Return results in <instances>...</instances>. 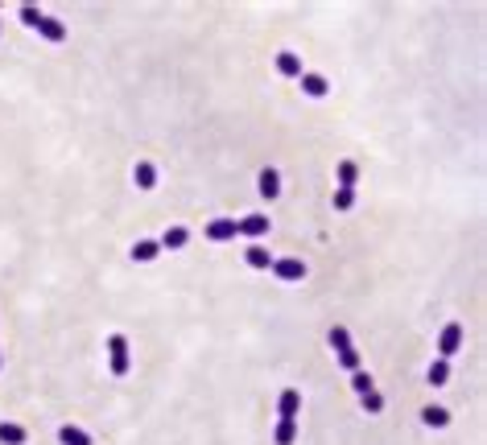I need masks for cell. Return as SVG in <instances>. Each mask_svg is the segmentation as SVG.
I'll use <instances>...</instances> for the list:
<instances>
[{"label":"cell","mask_w":487,"mask_h":445,"mask_svg":"<svg viewBox=\"0 0 487 445\" xmlns=\"http://www.w3.org/2000/svg\"><path fill=\"white\" fill-rule=\"evenodd\" d=\"M256 190H260V198H265V202H277V198H281V173H277L273 165H268V169H260Z\"/></svg>","instance_id":"8992f818"},{"label":"cell","mask_w":487,"mask_h":445,"mask_svg":"<svg viewBox=\"0 0 487 445\" xmlns=\"http://www.w3.org/2000/svg\"><path fill=\"white\" fill-rule=\"evenodd\" d=\"M132 186L137 190H153L157 186V165L153 161H137L132 165Z\"/></svg>","instance_id":"30bf717a"},{"label":"cell","mask_w":487,"mask_h":445,"mask_svg":"<svg viewBox=\"0 0 487 445\" xmlns=\"http://www.w3.org/2000/svg\"><path fill=\"white\" fill-rule=\"evenodd\" d=\"M25 441H29V433H25L21 424L0 421V445H25Z\"/></svg>","instance_id":"ac0fdd59"},{"label":"cell","mask_w":487,"mask_h":445,"mask_svg":"<svg viewBox=\"0 0 487 445\" xmlns=\"http://www.w3.org/2000/svg\"><path fill=\"white\" fill-rule=\"evenodd\" d=\"M335 359H339L343 371H360V351H343V354H335Z\"/></svg>","instance_id":"484cf974"},{"label":"cell","mask_w":487,"mask_h":445,"mask_svg":"<svg viewBox=\"0 0 487 445\" xmlns=\"http://www.w3.org/2000/svg\"><path fill=\"white\" fill-rule=\"evenodd\" d=\"M128 256L137 260V264H149V260H157V256H161V243H157V239H137Z\"/></svg>","instance_id":"5bb4252c"},{"label":"cell","mask_w":487,"mask_h":445,"mask_svg":"<svg viewBox=\"0 0 487 445\" xmlns=\"http://www.w3.org/2000/svg\"><path fill=\"white\" fill-rule=\"evenodd\" d=\"M421 424H430V429H446V424H450V412H446L442 404H425V408H421Z\"/></svg>","instance_id":"9a60e30c"},{"label":"cell","mask_w":487,"mask_h":445,"mask_svg":"<svg viewBox=\"0 0 487 445\" xmlns=\"http://www.w3.org/2000/svg\"><path fill=\"white\" fill-rule=\"evenodd\" d=\"M335 178H339V186L355 190V182H360V165H355V161H339V169H335Z\"/></svg>","instance_id":"ffe728a7"},{"label":"cell","mask_w":487,"mask_h":445,"mask_svg":"<svg viewBox=\"0 0 487 445\" xmlns=\"http://www.w3.org/2000/svg\"><path fill=\"white\" fill-rule=\"evenodd\" d=\"M351 207H355V190L339 186L335 190V211H351Z\"/></svg>","instance_id":"603a6c76"},{"label":"cell","mask_w":487,"mask_h":445,"mask_svg":"<svg viewBox=\"0 0 487 445\" xmlns=\"http://www.w3.org/2000/svg\"><path fill=\"white\" fill-rule=\"evenodd\" d=\"M103 347H108V371L116 375V379L128 375V338H124V334H108Z\"/></svg>","instance_id":"6da1fadb"},{"label":"cell","mask_w":487,"mask_h":445,"mask_svg":"<svg viewBox=\"0 0 487 445\" xmlns=\"http://www.w3.org/2000/svg\"><path fill=\"white\" fill-rule=\"evenodd\" d=\"M268 231H273L268 214H244V219H236V235H244V239H265Z\"/></svg>","instance_id":"3957f363"},{"label":"cell","mask_w":487,"mask_h":445,"mask_svg":"<svg viewBox=\"0 0 487 445\" xmlns=\"http://www.w3.org/2000/svg\"><path fill=\"white\" fill-rule=\"evenodd\" d=\"M351 388H355V392L364 396V392H372L376 383H372V375H367V371H351Z\"/></svg>","instance_id":"cb8c5ba5"},{"label":"cell","mask_w":487,"mask_h":445,"mask_svg":"<svg viewBox=\"0 0 487 445\" xmlns=\"http://www.w3.org/2000/svg\"><path fill=\"white\" fill-rule=\"evenodd\" d=\"M360 408H364L367 417H376V412H384V396L372 388V392H364V396H360Z\"/></svg>","instance_id":"7402d4cb"},{"label":"cell","mask_w":487,"mask_h":445,"mask_svg":"<svg viewBox=\"0 0 487 445\" xmlns=\"http://www.w3.org/2000/svg\"><path fill=\"white\" fill-rule=\"evenodd\" d=\"M277 74H285V79H302L306 67H302V58H297L293 50H281V54H277Z\"/></svg>","instance_id":"ba28073f"},{"label":"cell","mask_w":487,"mask_h":445,"mask_svg":"<svg viewBox=\"0 0 487 445\" xmlns=\"http://www.w3.org/2000/svg\"><path fill=\"white\" fill-rule=\"evenodd\" d=\"M21 21L29 25V29H38V21H42V8H38V4H21Z\"/></svg>","instance_id":"d4e9b609"},{"label":"cell","mask_w":487,"mask_h":445,"mask_svg":"<svg viewBox=\"0 0 487 445\" xmlns=\"http://www.w3.org/2000/svg\"><path fill=\"white\" fill-rule=\"evenodd\" d=\"M273 252H268L265 243H252V248H248V252H244V264H248V268H260V272H268V268H273Z\"/></svg>","instance_id":"9c48e42d"},{"label":"cell","mask_w":487,"mask_h":445,"mask_svg":"<svg viewBox=\"0 0 487 445\" xmlns=\"http://www.w3.org/2000/svg\"><path fill=\"white\" fill-rule=\"evenodd\" d=\"M38 33H42L46 42H54V46L67 42V25L58 21V17H46V13H42V21H38Z\"/></svg>","instance_id":"8fae6325"},{"label":"cell","mask_w":487,"mask_h":445,"mask_svg":"<svg viewBox=\"0 0 487 445\" xmlns=\"http://www.w3.org/2000/svg\"><path fill=\"white\" fill-rule=\"evenodd\" d=\"M0 367H4V359H0Z\"/></svg>","instance_id":"4316f807"},{"label":"cell","mask_w":487,"mask_h":445,"mask_svg":"<svg viewBox=\"0 0 487 445\" xmlns=\"http://www.w3.org/2000/svg\"><path fill=\"white\" fill-rule=\"evenodd\" d=\"M207 239H215V243L236 239V219H211V223H207Z\"/></svg>","instance_id":"4fadbf2b"},{"label":"cell","mask_w":487,"mask_h":445,"mask_svg":"<svg viewBox=\"0 0 487 445\" xmlns=\"http://www.w3.org/2000/svg\"><path fill=\"white\" fill-rule=\"evenodd\" d=\"M326 342H331V351H335V354H343V351H355V347H351V334H347L343 326H335V330H331V334H326Z\"/></svg>","instance_id":"44dd1931"},{"label":"cell","mask_w":487,"mask_h":445,"mask_svg":"<svg viewBox=\"0 0 487 445\" xmlns=\"http://www.w3.org/2000/svg\"><path fill=\"white\" fill-rule=\"evenodd\" d=\"M459 351H463V326H459V322H446L438 334V354L450 359V354H459Z\"/></svg>","instance_id":"277c9868"},{"label":"cell","mask_w":487,"mask_h":445,"mask_svg":"<svg viewBox=\"0 0 487 445\" xmlns=\"http://www.w3.org/2000/svg\"><path fill=\"white\" fill-rule=\"evenodd\" d=\"M273 441L277 445H293L297 441V421H277L273 424Z\"/></svg>","instance_id":"d6986e66"},{"label":"cell","mask_w":487,"mask_h":445,"mask_svg":"<svg viewBox=\"0 0 487 445\" xmlns=\"http://www.w3.org/2000/svg\"><path fill=\"white\" fill-rule=\"evenodd\" d=\"M446 379H450V359H434L430 371H425V383H430V388H442Z\"/></svg>","instance_id":"e0dca14e"},{"label":"cell","mask_w":487,"mask_h":445,"mask_svg":"<svg viewBox=\"0 0 487 445\" xmlns=\"http://www.w3.org/2000/svg\"><path fill=\"white\" fill-rule=\"evenodd\" d=\"M302 417V392L297 388H285L277 396V421H297Z\"/></svg>","instance_id":"5b68a950"},{"label":"cell","mask_w":487,"mask_h":445,"mask_svg":"<svg viewBox=\"0 0 487 445\" xmlns=\"http://www.w3.org/2000/svg\"><path fill=\"white\" fill-rule=\"evenodd\" d=\"M58 441L62 445H91V433L79 429V424H62V429H58Z\"/></svg>","instance_id":"2e32d148"},{"label":"cell","mask_w":487,"mask_h":445,"mask_svg":"<svg viewBox=\"0 0 487 445\" xmlns=\"http://www.w3.org/2000/svg\"><path fill=\"white\" fill-rule=\"evenodd\" d=\"M297 83H302V95H310V99H322V95H331V79H326V74H302V79H297Z\"/></svg>","instance_id":"52a82bcc"},{"label":"cell","mask_w":487,"mask_h":445,"mask_svg":"<svg viewBox=\"0 0 487 445\" xmlns=\"http://www.w3.org/2000/svg\"><path fill=\"white\" fill-rule=\"evenodd\" d=\"M277 281H285V284H297V281H306V260H297V256H281V260H273V268H268Z\"/></svg>","instance_id":"7a4b0ae2"},{"label":"cell","mask_w":487,"mask_h":445,"mask_svg":"<svg viewBox=\"0 0 487 445\" xmlns=\"http://www.w3.org/2000/svg\"><path fill=\"white\" fill-rule=\"evenodd\" d=\"M157 243H161V252H182V248L190 243V227H170Z\"/></svg>","instance_id":"7c38bea8"}]
</instances>
